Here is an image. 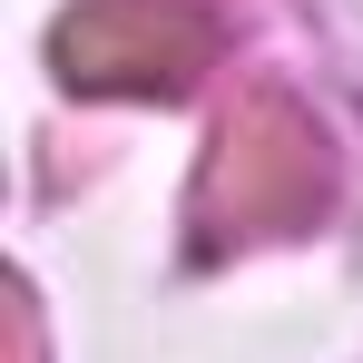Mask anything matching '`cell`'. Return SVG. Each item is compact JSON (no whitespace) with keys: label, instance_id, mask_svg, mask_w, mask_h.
I'll list each match as a JSON object with an SVG mask.
<instances>
[{"label":"cell","instance_id":"6da1fadb","mask_svg":"<svg viewBox=\"0 0 363 363\" xmlns=\"http://www.w3.org/2000/svg\"><path fill=\"white\" fill-rule=\"evenodd\" d=\"M216 60V20L196 0H79L60 20V69L69 89H138L167 99Z\"/></svg>","mask_w":363,"mask_h":363},{"label":"cell","instance_id":"7a4b0ae2","mask_svg":"<svg viewBox=\"0 0 363 363\" xmlns=\"http://www.w3.org/2000/svg\"><path fill=\"white\" fill-rule=\"evenodd\" d=\"M236 206V236H265V226H295L324 206V138L285 108V99H265V108H245L226 128V147H216V167H206V216H226Z\"/></svg>","mask_w":363,"mask_h":363}]
</instances>
